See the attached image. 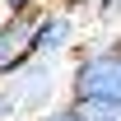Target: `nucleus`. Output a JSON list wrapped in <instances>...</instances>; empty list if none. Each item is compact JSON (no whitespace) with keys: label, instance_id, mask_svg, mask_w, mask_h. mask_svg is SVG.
Listing matches in <instances>:
<instances>
[{"label":"nucleus","instance_id":"obj_7","mask_svg":"<svg viewBox=\"0 0 121 121\" xmlns=\"http://www.w3.org/2000/svg\"><path fill=\"white\" fill-rule=\"evenodd\" d=\"M42 121H79L70 107H51V112H42Z\"/></svg>","mask_w":121,"mask_h":121},{"label":"nucleus","instance_id":"obj_8","mask_svg":"<svg viewBox=\"0 0 121 121\" xmlns=\"http://www.w3.org/2000/svg\"><path fill=\"white\" fill-rule=\"evenodd\" d=\"M56 5H65V9H75V5H84V0H56Z\"/></svg>","mask_w":121,"mask_h":121},{"label":"nucleus","instance_id":"obj_5","mask_svg":"<svg viewBox=\"0 0 121 121\" xmlns=\"http://www.w3.org/2000/svg\"><path fill=\"white\" fill-rule=\"evenodd\" d=\"M47 5L42 0H0V14L5 19H37Z\"/></svg>","mask_w":121,"mask_h":121},{"label":"nucleus","instance_id":"obj_2","mask_svg":"<svg viewBox=\"0 0 121 121\" xmlns=\"http://www.w3.org/2000/svg\"><path fill=\"white\" fill-rule=\"evenodd\" d=\"M33 28H37V19H5L0 14V89L14 84L37 60L33 56Z\"/></svg>","mask_w":121,"mask_h":121},{"label":"nucleus","instance_id":"obj_3","mask_svg":"<svg viewBox=\"0 0 121 121\" xmlns=\"http://www.w3.org/2000/svg\"><path fill=\"white\" fill-rule=\"evenodd\" d=\"M75 37H79L75 9H65V5H47L42 14H37V28H33V56L47 60V56H56V51H65V47H75Z\"/></svg>","mask_w":121,"mask_h":121},{"label":"nucleus","instance_id":"obj_1","mask_svg":"<svg viewBox=\"0 0 121 121\" xmlns=\"http://www.w3.org/2000/svg\"><path fill=\"white\" fill-rule=\"evenodd\" d=\"M70 103H121V47L98 42L75 56Z\"/></svg>","mask_w":121,"mask_h":121},{"label":"nucleus","instance_id":"obj_4","mask_svg":"<svg viewBox=\"0 0 121 121\" xmlns=\"http://www.w3.org/2000/svg\"><path fill=\"white\" fill-rule=\"evenodd\" d=\"M79 121H121V103H65Z\"/></svg>","mask_w":121,"mask_h":121},{"label":"nucleus","instance_id":"obj_6","mask_svg":"<svg viewBox=\"0 0 121 121\" xmlns=\"http://www.w3.org/2000/svg\"><path fill=\"white\" fill-rule=\"evenodd\" d=\"M14 112H19V93L5 84V89H0V121H14Z\"/></svg>","mask_w":121,"mask_h":121}]
</instances>
